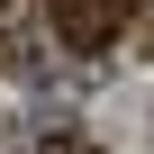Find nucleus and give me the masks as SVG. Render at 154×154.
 <instances>
[{
    "label": "nucleus",
    "instance_id": "f257e3e1",
    "mask_svg": "<svg viewBox=\"0 0 154 154\" xmlns=\"http://www.w3.org/2000/svg\"><path fill=\"white\" fill-rule=\"evenodd\" d=\"M127 9H136V0H54V36H63L72 54H100V45L127 27Z\"/></svg>",
    "mask_w": 154,
    "mask_h": 154
},
{
    "label": "nucleus",
    "instance_id": "f03ea898",
    "mask_svg": "<svg viewBox=\"0 0 154 154\" xmlns=\"http://www.w3.org/2000/svg\"><path fill=\"white\" fill-rule=\"evenodd\" d=\"M27 154H91V145H82V136H36Z\"/></svg>",
    "mask_w": 154,
    "mask_h": 154
},
{
    "label": "nucleus",
    "instance_id": "7ed1b4c3",
    "mask_svg": "<svg viewBox=\"0 0 154 154\" xmlns=\"http://www.w3.org/2000/svg\"><path fill=\"white\" fill-rule=\"evenodd\" d=\"M145 45H154V9H145Z\"/></svg>",
    "mask_w": 154,
    "mask_h": 154
}]
</instances>
